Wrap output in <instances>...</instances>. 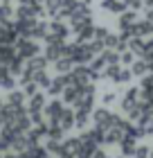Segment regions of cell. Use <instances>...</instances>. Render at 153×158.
I'll list each match as a JSON object with an SVG mask.
<instances>
[{
  "mask_svg": "<svg viewBox=\"0 0 153 158\" xmlns=\"http://www.w3.org/2000/svg\"><path fill=\"white\" fill-rule=\"evenodd\" d=\"M36 52H38V45H36V43L25 41V39L18 41V56L20 59H34Z\"/></svg>",
  "mask_w": 153,
  "mask_h": 158,
  "instance_id": "cell-1",
  "label": "cell"
},
{
  "mask_svg": "<svg viewBox=\"0 0 153 158\" xmlns=\"http://www.w3.org/2000/svg\"><path fill=\"white\" fill-rule=\"evenodd\" d=\"M23 102H25L23 90H11L9 95H7V106H9V109H23Z\"/></svg>",
  "mask_w": 153,
  "mask_h": 158,
  "instance_id": "cell-2",
  "label": "cell"
},
{
  "mask_svg": "<svg viewBox=\"0 0 153 158\" xmlns=\"http://www.w3.org/2000/svg\"><path fill=\"white\" fill-rule=\"evenodd\" d=\"M144 70H147L144 63H135V70H133V73H135V75H144Z\"/></svg>",
  "mask_w": 153,
  "mask_h": 158,
  "instance_id": "cell-3",
  "label": "cell"
}]
</instances>
